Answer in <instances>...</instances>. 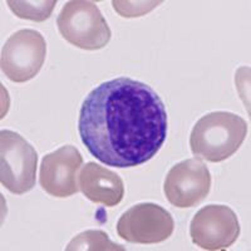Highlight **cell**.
<instances>
[{
  "instance_id": "6da1fadb",
  "label": "cell",
  "mask_w": 251,
  "mask_h": 251,
  "mask_svg": "<svg viewBox=\"0 0 251 251\" xmlns=\"http://www.w3.org/2000/svg\"><path fill=\"white\" fill-rule=\"evenodd\" d=\"M78 132L100 162L136 167L150 161L167 137V112L152 87L128 77L107 80L82 103Z\"/></svg>"
},
{
  "instance_id": "7a4b0ae2",
  "label": "cell",
  "mask_w": 251,
  "mask_h": 251,
  "mask_svg": "<svg viewBox=\"0 0 251 251\" xmlns=\"http://www.w3.org/2000/svg\"><path fill=\"white\" fill-rule=\"evenodd\" d=\"M248 134V123L231 112H212L197 121L190 136V147L195 156L208 162L227 160L243 145Z\"/></svg>"
},
{
  "instance_id": "3957f363",
  "label": "cell",
  "mask_w": 251,
  "mask_h": 251,
  "mask_svg": "<svg viewBox=\"0 0 251 251\" xmlns=\"http://www.w3.org/2000/svg\"><path fill=\"white\" fill-rule=\"evenodd\" d=\"M57 26L69 44L84 50L104 48L112 37L97 4L87 0L68 1L58 15Z\"/></svg>"
},
{
  "instance_id": "277c9868",
  "label": "cell",
  "mask_w": 251,
  "mask_h": 251,
  "mask_svg": "<svg viewBox=\"0 0 251 251\" xmlns=\"http://www.w3.org/2000/svg\"><path fill=\"white\" fill-rule=\"evenodd\" d=\"M38 154L34 147L17 132L0 133V181L14 195H23L35 186Z\"/></svg>"
},
{
  "instance_id": "5b68a950",
  "label": "cell",
  "mask_w": 251,
  "mask_h": 251,
  "mask_svg": "<svg viewBox=\"0 0 251 251\" xmlns=\"http://www.w3.org/2000/svg\"><path fill=\"white\" fill-rule=\"evenodd\" d=\"M46 39L34 29H22L9 37L1 49L0 66L8 79L24 83L39 73L46 60Z\"/></svg>"
},
{
  "instance_id": "8992f818",
  "label": "cell",
  "mask_w": 251,
  "mask_h": 251,
  "mask_svg": "<svg viewBox=\"0 0 251 251\" xmlns=\"http://www.w3.org/2000/svg\"><path fill=\"white\" fill-rule=\"evenodd\" d=\"M174 230L172 215L152 202L132 206L117 223L118 236L133 244L162 243L174 234Z\"/></svg>"
},
{
  "instance_id": "52a82bcc",
  "label": "cell",
  "mask_w": 251,
  "mask_h": 251,
  "mask_svg": "<svg viewBox=\"0 0 251 251\" xmlns=\"http://www.w3.org/2000/svg\"><path fill=\"white\" fill-rule=\"evenodd\" d=\"M240 224L234 210L225 205H207L190 224L192 243L203 250H224L236 243Z\"/></svg>"
},
{
  "instance_id": "ba28073f",
  "label": "cell",
  "mask_w": 251,
  "mask_h": 251,
  "mask_svg": "<svg viewBox=\"0 0 251 251\" xmlns=\"http://www.w3.org/2000/svg\"><path fill=\"white\" fill-rule=\"evenodd\" d=\"M211 188V174L199 158L177 163L166 176L163 191L171 205L178 208L192 207L207 197Z\"/></svg>"
},
{
  "instance_id": "9c48e42d",
  "label": "cell",
  "mask_w": 251,
  "mask_h": 251,
  "mask_svg": "<svg viewBox=\"0 0 251 251\" xmlns=\"http://www.w3.org/2000/svg\"><path fill=\"white\" fill-rule=\"evenodd\" d=\"M83 157L75 146L67 145L44 156L39 171V183L50 196L69 197L77 194V172Z\"/></svg>"
},
{
  "instance_id": "30bf717a",
  "label": "cell",
  "mask_w": 251,
  "mask_h": 251,
  "mask_svg": "<svg viewBox=\"0 0 251 251\" xmlns=\"http://www.w3.org/2000/svg\"><path fill=\"white\" fill-rule=\"evenodd\" d=\"M79 188L92 202L108 207L118 205L125 196L122 178L116 172L94 162L83 166L79 174Z\"/></svg>"
},
{
  "instance_id": "8fae6325",
  "label": "cell",
  "mask_w": 251,
  "mask_h": 251,
  "mask_svg": "<svg viewBox=\"0 0 251 251\" xmlns=\"http://www.w3.org/2000/svg\"><path fill=\"white\" fill-rule=\"evenodd\" d=\"M67 251H80V250H125V248L118 244L111 241L108 235L102 230H87L82 234L77 235L72 240L68 246L66 248Z\"/></svg>"
},
{
  "instance_id": "7c38bea8",
  "label": "cell",
  "mask_w": 251,
  "mask_h": 251,
  "mask_svg": "<svg viewBox=\"0 0 251 251\" xmlns=\"http://www.w3.org/2000/svg\"><path fill=\"white\" fill-rule=\"evenodd\" d=\"M10 10L20 19H28L33 22H44L49 19L57 5V0H40V1H20L9 0L6 1Z\"/></svg>"
},
{
  "instance_id": "4fadbf2b",
  "label": "cell",
  "mask_w": 251,
  "mask_h": 251,
  "mask_svg": "<svg viewBox=\"0 0 251 251\" xmlns=\"http://www.w3.org/2000/svg\"><path fill=\"white\" fill-rule=\"evenodd\" d=\"M162 1H118L113 0L112 5L114 10L123 18H136L142 17L151 10H153L157 5H160Z\"/></svg>"
}]
</instances>
